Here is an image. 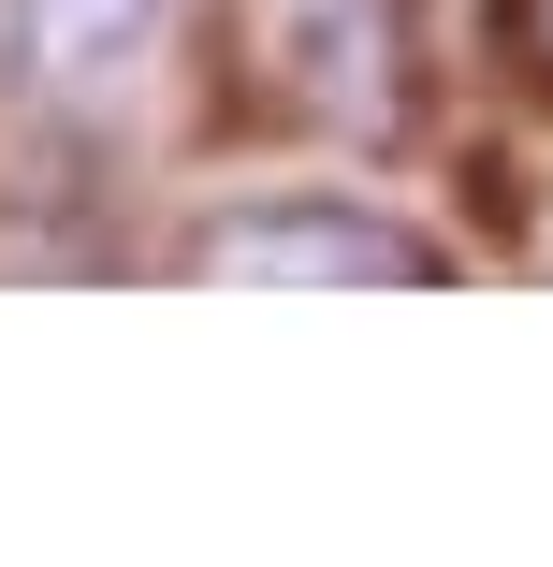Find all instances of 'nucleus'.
<instances>
[{
  "instance_id": "1",
  "label": "nucleus",
  "mask_w": 553,
  "mask_h": 567,
  "mask_svg": "<svg viewBox=\"0 0 553 567\" xmlns=\"http://www.w3.org/2000/svg\"><path fill=\"white\" fill-rule=\"evenodd\" d=\"M204 277H248V291H291V277H437L422 234H393L379 204H248L190 248Z\"/></svg>"
},
{
  "instance_id": "2",
  "label": "nucleus",
  "mask_w": 553,
  "mask_h": 567,
  "mask_svg": "<svg viewBox=\"0 0 553 567\" xmlns=\"http://www.w3.org/2000/svg\"><path fill=\"white\" fill-rule=\"evenodd\" d=\"M161 16L175 0H16V73L44 117H117L161 59Z\"/></svg>"
},
{
  "instance_id": "3",
  "label": "nucleus",
  "mask_w": 553,
  "mask_h": 567,
  "mask_svg": "<svg viewBox=\"0 0 553 567\" xmlns=\"http://www.w3.org/2000/svg\"><path fill=\"white\" fill-rule=\"evenodd\" d=\"M263 30L320 117H393V0H263Z\"/></svg>"
},
{
  "instance_id": "4",
  "label": "nucleus",
  "mask_w": 553,
  "mask_h": 567,
  "mask_svg": "<svg viewBox=\"0 0 553 567\" xmlns=\"http://www.w3.org/2000/svg\"><path fill=\"white\" fill-rule=\"evenodd\" d=\"M539 59H553V0H539Z\"/></svg>"
}]
</instances>
